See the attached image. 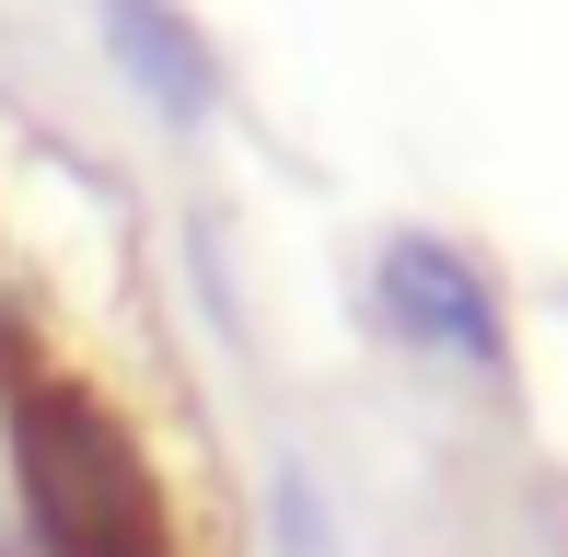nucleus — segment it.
I'll use <instances>...</instances> for the list:
<instances>
[{"label": "nucleus", "instance_id": "obj_1", "mask_svg": "<svg viewBox=\"0 0 568 557\" xmlns=\"http://www.w3.org/2000/svg\"><path fill=\"white\" fill-rule=\"evenodd\" d=\"M12 476L47 557H174V499L93 384H12Z\"/></svg>", "mask_w": 568, "mask_h": 557}, {"label": "nucleus", "instance_id": "obj_2", "mask_svg": "<svg viewBox=\"0 0 568 557\" xmlns=\"http://www.w3.org/2000/svg\"><path fill=\"white\" fill-rule=\"evenodd\" d=\"M383 314H395L418 348H453V361H476V372L510 361L499 302H487V278L464 267L453 244H383Z\"/></svg>", "mask_w": 568, "mask_h": 557}, {"label": "nucleus", "instance_id": "obj_3", "mask_svg": "<svg viewBox=\"0 0 568 557\" xmlns=\"http://www.w3.org/2000/svg\"><path fill=\"white\" fill-rule=\"evenodd\" d=\"M116 47L163 82V105H197V59H186V36L163 23V0H116Z\"/></svg>", "mask_w": 568, "mask_h": 557}]
</instances>
